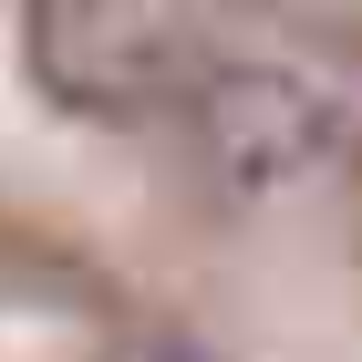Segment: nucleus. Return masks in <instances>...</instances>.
I'll return each mask as SVG.
<instances>
[{
    "label": "nucleus",
    "mask_w": 362,
    "mask_h": 362,
    "mask_svg": "<svg viewBox=\"0 0 362 362\" xmlns=\"http://www.w3.org/2000/svg\"><path fill=\"white\" fill-rule=\"evenodd\" d=\"M31 83L62 114L135 124L176 93V42L135 0H31Z\"/></svg>",
    "instance_id": "obj_2"
},
{
    "label": "nucleus",
    "mask_w": 362,
    "mask_h": 362,
    "mask_svg": "<svg viewBox=\"0 0 362 362\" xmlns=\"http://www.w3.org/2000/svg\"><path fill=\"white\" fill-rule=\"evenodd\" d=\"M197 145L228 197H290L332 166L341 114L321 104V83L279 73V62H228L197 83Z\"/></svg>",
    "instance_id": "obj_1"
},
{
    "label": "nucleus",
    "mask_w": 362,
    "mask_h": 362,
    "mask_svg": "<svg viewBox=\"0 0 362 362\" xmlns=\"http://www.w3.org/2000/svg\"><path fill=\"white\" fill-rule=\"evenodd\" d=\"M114 362H207V352H197V341H176V332H156V341H124Z\"/></svg>",
    "instance_id": "obj_3"
}]
</instances>
